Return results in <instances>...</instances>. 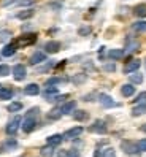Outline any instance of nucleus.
Returning <instances> with one entry per match:
<instances>
[{
  "mask_svg": "<svg viewBox=\"0 0 146 157\" xmlns=\"http://www.w3.org/2000/svg\"><path fill=\"white\" fill-rule=\"evenodd\" d=\"M36 117H29V116H25L24 119V122L21 124V128L24 130V133H30L35 130V127H36Z\"/></svg>",
  "mask_w": 146,
  "mask_h": 157,
  "instance_id": "nucleus-1",
  "label": "nucleus"
},
{
  "mask_svg": "<svg viewBox=\"0 0 146 157\" xmlns=\"http://www.w3.org/2000/svg\"><path fill=\"white\" fill-rule=\"evenodd\" d=\"M21 124H22V122H21V117H19V116H14L11 121L6 124V128H5L6 133H8V135H14V133L17 132V128L21 127Z\"/></svg>",
  "mask_w": 146,
  "mask_h": 157,
  "instance_id": "nucleus-2",
  "label": "nucleus"
},
{
  "mask_svg": "<svg viewBox=\"0 0 146 157\" xmlns=\"http://www.w3.org/2000/svg\"><path fill=\"white\" fill-rule=\"evenodd\" d=\"M25 76H27V68L24 65L17 63V65L13 67V78L16 81H22V79H25Z\"/></svg>",
  "mask_w": 146,
  "mask_h": 157,
  "instance_id": "nucleus-3",
  "label": "nucleus"
},
{
  "mask_svg": "<svg viewBox=\"0 0 146 157\" xmlns=\"http://www.w3.org/2000/svg\"><path fill=\"white\" fill-rule=\"evenodd\" d=\"M121 149L127 154H136L140 152L138 151V144H136L135 141H122L121 143Z\"/></svg>",
  "mask_w": 146,
  "mask_h": 157,
  "instance_id": "nucleus-4",
  "label": "nucleus"
},
{
  "mask_svg": "<svg viewBox=\"0 0 146 157\" xmlns=\"http://www.w3.org/2000/svg\"><path fill=\"white\" fill-rule=\"evenodd\" d=\"M35 40H36V35H35V33L22 35V36H19V38H17V41H16V46H29V44L35 43Z\"/></svg>",
  "mask_w": 146,
  "mask_h": 157,
  "instance_id": "nucleus-5",
  "label": "nucleus"
},
{
  "mask_svg": "<svg viewBox=\"0 0 146 157\" xmlns=\"http://www.w3.org/2000/svg\"><path fill=\"white\" fill-rule=\"evenodd\" d=\"M81 133H83V127H73V128H68V130L63 133V140H75L78 138Z\"/></svg>",
  "mask_w": 146,
  "mask_h": 157,
  "instance_id": "nucleus-6",
  "label": "nucleus"
},
{
  "mask_svg": "<svg viewBox=\"0 0 146 157\" xmlns=\"http://www.w3.org/2000/svg\"><path fill=\"white\" fill-rule=\"evenodd\" d=\"M140 65H141V62L138 60V59H133V60H129L124 65V73H127V75H130L132 71H136L140 68Z\"/></svg>",
  "mask_w": 146,
  "mask_h": 157,
  "instance_id": "nucleus-7",
  "label": "nucleus"
},
{
  "mask_svg": "<svg viewBox=\"0 0 146 157\" xmlns=\"http://www.w3.org/2000/svg\"><path fill=\"white\" fill-rule=\"evenodd\" d=\"M89 130H90V132H94V133H100V135H102V133H106V124H105L103 121H100V119H98V121H95L92 125H90Z\"/></svg>",
  "mask_w": 146,
  "mask_h": 157,
  "instance_id": "nucleus-8",
  "label": "nucleus"
},
{
  "mask_svg": "<svg viewBox=\"0 0 146 157\" xmlns=\"http://www.w3.org/2000/svg\"><path fill=\"white\" fill-rule=\"evenodd\" d=\"M98 100H100V103H102V106H105V108H113V106L117 105L116 101L110 97V95H106V94H100Z\"/></svg>",
  "mask_w": 146,
  "mask_h": 157,
  "instance_id": "nucleus-9",
  "label": "nucleus"
},
{
  "mask_svg": "<svg viewBox=\"0 0 146 157\" xmlns=\"http://www.w3.org/2000/svg\"><path fill=\"white\" fill-rule=\"evenodd\" d=\"M46 60V54L44 52H41V51H36V52H33L32 56H30V63L32 65H36V63H41V62H44Z\"/></svg>",
  "mask_w": 146,
  "mask_h": 157,
  "instance_id": "nucleus-10",
  "label": "nucleus"
},
{
  "mask_svg": "<svg viewBox=\"0 0 146 157\" xmlns=\"http://www.w3.org/2000/svg\"><path fill=\"white\" fill-rule=\"evenodd\" d=\"M44 51L46 52H49V54H56V52H59L60 51V43L59 41H48L46 44H44Z\"/></svg>",
  "mask_w": 146,
  "mask_h": 157,
  "instance_id": "nucleus-11",
  "label": "nucleus"
},
{
  "mask_svg": "<svg viewBox=\"0 0 146 157\" xmlns=\"http://www.w3.org/2000/svg\"><path fill=\"white\" fill-rule=\"evenodd\" d=\"M60 109H62V114H70V113H73L76 109V101L70 100V101H67V103H63L60 106Z\"/></svg>",
  "mask_w": 146,
  "mask_h": 157,
  "instance_id": "nucleus-12",
  "label": "nucleus"
},
{
  "mask_svg": "<svg viewBox=\"0 0 146 157\" xmlns=\"http://www.w3.org/2000/svg\"><path fill=\"white\" fill-rule=\"evenodd\" d=\"M24 94L25 95H38L40 94V87L38 84H35V82H30V84H27L24 87Z\"/></svg>",
  "mask_w": 146,
  "mask_h": 157,
  "instance_id": "nucleus-13",
  "label": "nucleus"
},
{
  "mask_svg": "<svg viewBox=\"0 0 146 157\" xmlns=\"http://www.w3.org/2000/svg\"><path fill=\"white\" fill-rule=\"evenodd\" d=\"M57 87H54V86H51V87H46L44 89V92H43V95L46 97V100H49V101H52L54 98H56V95H57Z\"/></svg>",
  "mask_w": 146,
  "mask_h": 157,
  "instance_id": "nucleus-14",
  "label": "nucleus"
},
{
  "mask_svg": "<svg viewBox=\"0 0 146 157\" xmlns=\"http://www.w3.org/2000/svg\"><path fill=\"white\" fill-rule=\"evenodd\" d=\"M121 94H122L124 97H132V95L135 94V87H133L132 82H129V84H124V86L121 87Z\"/></svg>",
  "mask_w": 146,
  "mask_h": 157,
  "instance_id": "nucleus-15",
  "label": "nucleus"
},
{
  "mask_svg": "<svg viewBox=\"0 0 146 157\" xmlns=\"http://www.w3.org/2000/svg\"><path fill=\"white\" fill-rule=\"evenodd\" d=\"M62 140H63V135H60V133H54V135H51V136H48V144H51V146H57V144H60L62 143Z\"/></svg>",
  "mask_w": 146,
  "mask_h": 157,
  "instance_id": "nucleus-16",
  "label": "nucleus"
},
{
  "mask_svg": "<svg viewBox=\"0 0 146 157\" xmlns=\"http://www.w3.org/2000/svg\"><path fill=\"white\" fill-rule=\"evenodd\" d=\"M143 114H146V103H140V105L132 108V116L138 117V116H143Z\"/></svg>",
  "mask_w": 146,
  "mask_h": 157,
  "instance_id": "nucleus-17",
  "label": "nucleus"
},
{
  "mask_svg": "<svg viewBox=\"0 0 146 157\" xmlns=\"http://www.w3.org/2000/svg\"><path fill=\"white\" fill-rule=\"evenodd\" d=\"M16 48H17L16 44H5L3 49H2V56H5V57L13 56V54L16 52Z\"/></svg>",
  "mask_w": 146,
  "mask_h": 157,
  "instance_id": "nucleus-18",
  "label": "nucleus"
},
{
  "mask_svg": "<svg viewBox=\"0 0 146 157\" xmlns=\"http://www.w3.org/2000/svg\"><path fill=\"white\" fill-rule=\"evenodd\" d=\"M129 79H130L132 84H141V82H143V75L138 73V71H132L129 75Z\"/></svg>",
  "mask_w": 146,
  "mask_h": 157,
  "instance_id": "nucleus-19",
  "label": "nucleus"
},
{
  "mask_svg": "<svg viewBox=\"0 0 146 157\" xmlns=\"http://www.w3.org/2000/svg\"><path fill=\"white\" fill-rule=\"evenodd\" d=\"M13 97V90L10 87H0V100H10Z\"/></svg>",
  "mask_w": 146,
  "mask_h": 157,
  "instance_id": "nucleus-20",
  "label": "nucleus"
},
{
  "mask_svg": "<svg viewBox=\"0 0 146 157\" xmlns=\"http://www.w3.org/2000/svg\"><path fill=\"white\" fill-rule=\"evenodd\" d=\"M73 117H75L76 121H86L89 117V113L84 111V109H76V111H73Z\"/></svg>",
  "mask_w": 146,
  "mask_h": 157,
  "instance_id": "nucleus-21",
  "label": "nucleus"
},
{
  "mask_svg": "<svg viewBox=\"0 0 146 157\" xmlns=\"http://www.w3.org/2000/svg\"><path fill=\"white\" fill-rule=\"evenodd\" d=\"M133 14L135 16H140V17H146V5L144 3H140L133 8Z\"/></svg>",
  "mask_w": 146,
  "mask_h": 157,
  "instance_id": "nucleus-22",
  "label": "nucleus"
},
{
  "mask_svg": "<svg viewBox=\"0 0 146 157\" xmlns=\"http://www.w3.org/2000/svg\"><path fill=\"white\" fill-rule=\"evenodd\" d=\"M48 117L51 119V121H57V119L62 117V109L60 108H52L51 111L48 113Z\"/></svg>",
  "mask_w": 146,
  "mask_h": 157,
  "instance_id": "nucleus-23",
  "label": "nucleus"
},
{
  "mask_svg": "<svg viewBox=\"0 0 146 157\" xmlns=\"http://www.w3.org/2000/svg\"><path fill=\"white\" fill-rule=\"evenodd\" d=\"M122 56H124L122 49H110V52H108V57L113 59V60H119Z\"/></svg>",
  "mask_w": 146,
  "mask_h": 157,
  "instance_id": "nucleus-24",
  "label": "nucleus"
},
{
  "mask_svg": "<svg viewBox=\"0 0 146 157\" xmlns=\"http://www.w3.org/2000/svg\"><path fill=\"white\" fill-rule=\"evenodd\" d=\"M132 29L138 33H143L146 32V21H138V22H133L132 24Z\"/></svg>",
  "mask_w": 146,
  "mask_h": 157,
  "instance_id": "nucleus-25",
  "label": "nucleus"
},
{
  "mask_svg": "<svg viewBox=\"0 0 146 157\" xmlns=\"http://www.w3.org/2000/svg\"><path fill=\"white\" fill-rule=\"evenodd\" d=\"M40 154H41V157H52V155H54V146L48 144V146L41 147Z\"/></svg>",
  "mask_w": 146,
  "mask_h": 157,
  "instance_id": "nucleus-26",
  "label": "nucleus"
},
{
  "mask_svg": "<svg viewBox=\"0 0 146 157\" xmlns=\"http://www.w3.org/2000/svg\"><path fill=\"white\" fill-rule=\"evenodd\" d=\"M6 109L10 113H17V111H21V109H22V103H21V101H13V103L8 105Z\"/></svg>",
  "mask_w": 146,
  "mask_h": 157,
  "instance_id": "nucleus-27",
  "label": "nucleus"
},
{
  "mask_svg": "<svg viewBox=\"0 0 146 157\" xmlns=\"http://www.w3.org/2000/svg\"><path fill=\"white\" fill-rule=\"evenodd\" d=\"M127 52H133V51H138L140 49V43L138 41H127V46H125Z\"/></svg>",
  "mask_w": 146,
  "mask_h": 157,
  "instance_id": "nucleus-28",
  "label": "nucleus"
},
{
  "mask_svg": "<svg viewBox=\"0 0 146 157\" xmlns=\"http://www.w3.org/2000/svg\"><path fill=\"white\" fill-rule=\"evenodd\" d=\"M16 146H17V141H16V140H8V141L3 144V151H13Z\"/></svg>",
  "mask_w": 146,
  "mask_h": 157,
  "instance_id": "nucleus-29",
  "label": "nucleus"
},
{
  "mask_svg": "<svg viewBox=\"0 0 146 157\" xmlns=\"http://www.w3.org/2000/svg\"><path fill=\"white\" fill-rule=\"evenodd\" d=\"M100 157H116L114 147H105V149L102 151V155H100Z\"/></svg>",
  "mask_w": 146,
  "mask_h": 157,
  "instance_id": "nucleus-30",
  "label": "nucleus"
},
{
  "mask_svg": "<svg viewBox=\"0 0 146 157\" xmlns=\"http://www.w3.org/2000/svg\"><path fill=\"white\" fill-rule=\"evenodd\" d=\"M90 32H92V29H90V25H81L79 29H78V33L81 36H87Z\"/></svg>",
  "mask_w": 146,
  "mask_h": 157,
  "instance_id": "nucleus-31",
  "label": "nucleus"
},
{
  "mask_svg": "<svg viewBox=\"0 0 146 157\" xmlns=\"http://www.w3.org/2000/svg\"><path fill=\"white\" fill-rule=\"evenodd\" d=\"M33 10H25V11H21V13H17V17L19 19H29V17H32L33 16Z\"/></svg>",
  "mask_w": 146,
  "mask_h": 157,
  "instance_id": "nucleus-32",
  "label": "nucleus"
},
{
  "mask_svg": "<svg viewBox=\"0 0 146 157\" xmlns=\"http://www.w3.org/2000/svg\"><path fill=\"white\" fill-rule=\"evenodd\" d=\"M25 116H29V117H38V116H40V108H36V106L30 108L29 111H27Z\"/></svg>",
  "mask_w": 146,
  "mask_h": 157,
  "instance_id": "nucleus-33",
  "label": "nucleus"
},
{
  "mask_svg": "<svg viewBox=\"0 0 146 157\" xmlns=\"http://www.w3.org/2000/svg\"><path fill=\"white\" fill-rule=\"evenodd\" d=\"M8 38H11V32H10V30H3V32H0V43H5Z\"/></svg>",
  "mask_w": 146,
  "mask_h": 157,
  "instance_id": "nucleus-34",
  "label": "nucleus"
},
{
  "mask_svg": "<svg viewBox=\"0 0 146 157\" xmlns=\"http://www.w3.org/2000/svg\"><path fill=\"white\" fill-rule=\"evenodd\" d=\"M133 101H135L136 105H140V103H146V92H141V94H138Z\"/></svg>",
  "mask_w": 146,
  "mask_h": 157,
  "instance_id": "nucleus-35",
  "label": "nucleus"
},
{
  "mask_svg": "<svg viewBox=\"0 0 146 157\" xmlns=\"http://www.w3.org/2000/svg\"><path fill=\"white\" fill-rule=\"evenodd\" d=\"M8 75H10V67L5 65V63L0 65V76H8Z\"/></svg>",
  "mask_w": 146,
  "mask_h": 157,
  "instance_id": "nucleus-36",
  "label": "nucleus"
},
{
  "mask_svg": "<svg viewBox=\"0 0 146 157\" xmlns=\"http://www.w3.org/2000/svg\"><path fill=\"white\" fill-rule=\"evenodd\" d=\"M63 81H65V79H62V78H51V79L46 81V84L52 86V84H59V82H63Z\"/></svg>",
  "mask_w": 146,
  "mask_h": 157,
  "instance_id": "nucleus-37",
  "label": "nucleus"
},
{
  "mask_svg": "<svg viewBox=\"0 0 146 157\" xmlns=\"http://www.w3.org/2000/svg\"><path fill=\"white\" fill-rule=\"evenodd\" d=\"M136 144H138V151H140V152H144V151H146V138L140 140Z\"/></svg>",
  "mask_w": 146,
  "mask_h": 157,
  "instance_id": "nucleus-38",
  "label": "nucleus"
},
{
  "mask_svg": "<svg viewBox=\"0 0 146 157\" xmlns=\"http://www.w3.org/2000/svg\"><path fill=\"white\" fill-rule=\"evenodd\" d=\"M84 81H86V75H81V76H75V78H73V82H76V84L84 82Z\"/></svg>",
  "mask_w": 146,
  "mask_h": 157,
  "instance_id": "nucleus-39",
  "label": "nucleus"
},
{
  "mask_svg": "<svg viewBox=\"0 0 146 157\" xmlns=\"http://www.w3.org/2000/svg\"><path fill=\"white\" fill-rule=\"evenodd\" d=\"M67 157H79V152L75 149H70V151H67Z\"/></svg>",
  "mask_w": 146,
  "mask_h": 157,
  "instance_id": "nucleus-40",
  "label": "nucleus"
},
{
  "mask_svg": "<svg viewBox=\"0 0 146 157\" xmlns=\"http://www.w3.org/2000/svg\"><path fill=\"white\" fill-rule=\"evenodd\" d=\"M32 3H35V0H21L19 2L21 6H27V5H32Z\"/></svg>",
  "mask_w": 146,
  "mask_h": 157,
  "instance_id": "nucleus-41",
  "label": "nucleus"
},
{
  "mask_svg": "<svg viewBox=\"0 0 146 157\" xmlns=\"http://www.w3.org/2000/svg\"><path fill=\"white\" fill-rule=\"evenodd\" d=\"M51 67H52V63L49 62V63H48V65H44V67H40V68H38V71H46V70H49Z\"/></svg>",
  "mask_w": 146,
  "mask_h": 157,
  "instance_id": "nucleus-42",
  "label": "nucleus"
},
{
  "mask_svg": "<svg viewBox=\"0 0 146 157\" xmlns=\"http://www.w3.org/2000/svg\"><path fill=\"white\" fill-rule=\"evenodd\" d=\"M103 68H105L106 71H113V70H114V65H113V63H108V65H105Z\"/></svg>",
  "mask_w": 146,
  "mask_h": 157,
  "instance_id": "nucleus-43",
  "label": "nucleus"
},
{
  "mask_svg": "<svg viewBox=\"0 0 146 157\" xmlns=\"http://www.w3.org/2000/svg\"><path fill=\"white\" fill-rule=\"evenodd\" d=\"M54 157H67V151H59Z\"/></svg>",
  "mask_w": 146,
  "mask_h": 157,
  "instance_id": "nucleus-44",
  "label": "nucleus"
},
{
  "mask_svg": "<svg viewBox=\"0 0 146 157\" xmlns=\"http://www.w3.org/2000/svg\"><path fill=\"white\" fill-rule=\"evenodd\" d=\"M140 130H141V132H146V124H143V125L140 127Z\"/></svg>",
  "mask_w": 146,
  "mask_h": 157,
  "instance_id": "nucleus-45",
  "label": "nucleus"
},
{
  "mask_svg": "<svg viewBox=\"0 0 146 157\" xmlns=\"http://www.w3.org/2000/svg\"><path fill=\"white\" fill-rule=\"evenodd\" d=\"M0 87H2V86H0Z\"/></svg>",
  "mask_w": 146,
  "mask_h": 157,
  "instance_id": "nucleus-46",
  "label": "nucleus"
}]
</instances>
